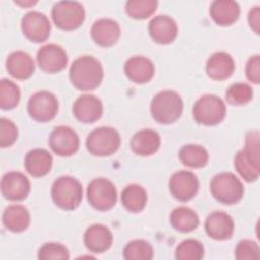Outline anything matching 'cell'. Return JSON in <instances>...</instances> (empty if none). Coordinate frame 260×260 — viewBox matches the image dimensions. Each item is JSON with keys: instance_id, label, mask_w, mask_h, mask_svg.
I'll use <instances>...</instances> for the list:
<instances>
[{"instance_id": "32", "label": "cell", "mask_w": 260, "mask_h": 260, "mask_svg": "<svg viewBox=\"0 0 260 260\" xmlns=\"http://www.w3.org/2000/svg\"><path fill=\"white\" fill-rule=\"evenodd\" d=\"M20 100L19 87L9 79L0 81V107L3 110H10L17 106Z\"/></svg>"}, {"instance_id": "20", "label": "cell", "mask_w": 260, "mask_h": 260, "mask_svg": "<svg viewBox=\"0 0 260 260\" xmlns=\"http://www.w3.org/2000/svg\"><path fill=\"white\" fill-rule=\"evenodd\" d=\"M127 77L135 83H145L154 75V65L146 57L134 56L128 59L124 65Z\"/></svg>"}, {"instance_id": "38", "label": "cell", "mask_w": 260, "mask_h": 260, "mask_svg": "<svg viewBox=\"0 0 260 260\" xmlns=\"http://www.w3.org/2000/svg\"><path fill=\"white\" fill-rule=\"evenodd\" d=\"M17 127L8 119L1 118L0 120V145L1 147H8L12 145L17 139Z\"/></svg>"}, {"instance_id": "31", "label": "cell", "mask_w": 260, "mask_h": 260, "mask_svg": "<svg viewBox=\"0 0 260 260\" xmlns=\"http://www.w3.org/2000/svg\"><path fill=\"white\" fill-rule=\"evenodd\" d=\"M123 256L127 260H149L153 257V249L144 240H134L125 246Z\"/></svg>"}, {"instance_id": "22", "label": "cell", "mask_w": 260, "mask_h": 260, "mask_svg": "<svg viewBox=\"0 0 260 260\" xmlns=\"http://www.w3.org/2000/svg\"><path fill=\"white\" fill-rule=\"evenodd\" d=\"M130 145L136 154L148 156L158 150L160 146V136L152 129H142L133 135Z\"/></svg>"}, {"instance_id": "41", "label": "cell", "mask_w": 260, "mask_h": 260, "mask_svg": "<svg viewBox=\"0 0 260 260\" xmlns=\"http://www.w3.org/2000/svg\"><path fill=\"white\" fill-rule=\"evenodd\" d=\"M15 3L19 4V5H22V6H28V5H34L37 3V1H30V2H19V1H15Z\"/></svg>"}, {"instance_id": "4", "label": "cell", "mask_w": 260, "mask_h": 260, "mask_svg": "<svg viewBox=\"0 0 260 260\" xmlns=\"http://www.w3.org/2000/svg\"><path fill=\"white\" fill-rule=\"evenodd\" d=\"M51 194L57 206L66 210H72L82 200V186L75 178L62 176L53 183Z\"/></svg>"}, {"instance_id": "29", "label": "cell", "mask_w": 260, "mask_h": 260, "mask_svg": "<svg viewBox=\"0 0 260 260\" xmlns=\"http://www.w3.org/2000/svg\"><path fill=\"white\" fill-rule=\"evenodd\" d=\"M147 201V194L143 187L132 184L124 188L121 194V202L123 206L131 212L141 211Z\"/></svg>"}, {"instance_id": "10", "label": "cell", "mask_w": 260, "mask_h": 260, "mask_svg": "<svg viewBox=\"0 0 260 260\" xmlns=\"http://www.w3.org/2000/svg\"><path fill=\"white\" fill-rule=\"evenodd\" d=\"M59 109L57 98L47 90L34 93L27 103L29 116L38 122H49L55 118Z\"/></svg>"}, {"instance_id": "35", "label": "cell", "mask_w": 260, "mask_h": 260, "mask_svg": "<svg viewBox=\"0 0 260 260\" xmlns=\"http://www.w3.org/2000/svg\"><path fill=\"white\" fill-rule=\"evenodd\" d=\"M203 256V245L194 239H188L180 243L175 252V257L178 260H200Z\"/></svg>"}, {"instance_id": "11", "label": "cell", "mask_w": 260, "mask_h": 260, "mask_svg": "<svg viewBox=\"0 0 260 260\" xmlns=\"http://www.w3.org/2000/svg\"><path fill=\"white\" fill-rule=\"evenodd\" d=\"M199 182L195 174L189 171H179L172 175L169 181L171 194L180 201L192 199L198 192Z\"/></svg>"}, {"instance_id": "16", "label": "cell", "mask_w": 260, "mask_h": 260, "mask_svg": "<svg viewBox=\"0 0 260 260\" xmlns=\"http://www.w3.org/2000/svg\"><path fill=\"white\" fill-rule=\"evenodd\" d=\"M73 114L82 123H93L103 115V104L93 94L80 95L74 102Z\"/></svg>"}, {"instance_id": "19", "label": "cell", "mask_w": 260, "mask_h": 260, "mask_svg": "<svg viewBox=\"0 0 260 260\" xmlns=\"http://www.w3.org/2000/svg\"><path fill=\"white\" fill-rule=\"evenodd\" d=\"M149 35L158 44L172 43L178 34L176 21L168 15H157L153 17L148 25Z\"/></svg>"}, {"instance_id": "12", "label": "cell", "mask_w": 260, "mask_h": 260, "mask_svg": "<svg viewBox=\"0 0 260 260\" xmlns=\"http://www.w3.org/2000/svg\"><path fill=\"white\" fill-rule=\"evenodd\" d=\"M52 150L60 156H70L79 148L77 133L68 126L56 127L49 138Z\"/></svg>"}, {"instance_id": "28", "label": "cell", "mask_w": 260, "mask_h": 260, "mask_svg": "<svg viewBox=\"0 0 260 260\" xmlns=\"http://www.w3.org/2000/svg\"><path fill=\"white\" fill-rule=\"evenodd\" d=\"M170 222L176 231L189 233L198 226L199 217L193 209L186 206H180L172 211L170 215Z\"/></svg>"}, {"instance_id": "18", "label": "cell", "mask_w": 260, "mask_h": 260, "mask_svg": "<svg viewBox=\"0 0 260 260\" xmlns=\"http://www.w3.org/2000/svg\"><path fill=\"white\" fill-rule=\"evenodd\" d=\"M121 29L119 23L111 18H101L96 20L90 29L92 40L102 47H111L120 38Z\"/></svg>"}, {"instance_id": "40", "label": "cell", "mask_w": 260, "mask_h": 260, "mask_svg": "<svg viewBox=\"0 0 260 260\" xmlns=\"http://www.w3.org/2000/svg\"><path fill=\"white\" fill-rule=\"evenodd\" d=\"M248 21L251 28L256 34H259V27H260V7L259 6H255L250 10L248 15Z\"/></svg>"}, {"instance_id": "2", "label": "cell", "mask_w": 260, "mask_h": 260, "mask_svg": "<svg viewBox=\"0 0 260 260\" xmlns=\"http://www.w3.org/2000/svg\"><path fill=\"white\" fill-rule=\"evenodd\" d=\"M259 132L251 131L246 136L245 147L235 156V168L247 182H255L260 175Z\"/></svg>"}, {"instance_id": "30", "label": "cell", "mask_w": 260, "mask_h": 260, "mask_svg": "<svg viewBox=\"0 0 260 260\" xmlns=\"http://www.w3.org/2000/svg\"><path fill=\"white\" fill-rule=\"evenodd\" d=\"M180 160L190 168H202L208 161L207 150L197 144H186L179 151Z\"/></svg>"}, {"instance_id": "6", "label": "cell", "mask_w": 260, "mask_h": 260, "mask_svg": "<svg viewBox=\"0 0 260 260\" xmlns=\"http://www.w3.org/2000/svg\"><path fill=\"white\" fill-rule=\"evenodd\" d=\"M225 116L223 101L214 94H204L193 107V117L199 124L213 126L220 123Z\"/></svg>"}, {"instance_id": "8", "label": "cell", "mask_w": 260, "mask_h": 260, "mask_svg": "<svg viewBox=\"0 0 260 260\" xmlns=\"http://www.w3.org/2000/svg\"><path fill=\"white\" fill-rule=\"evenodd\" d=\"M84 17V8L77 1H59L52 9V18L55 24L64 30H73L79 27Z\"/></svg>"}, {"instance_id": "33", "label": "cell", "mask_w": 260, "mask_h": 260, "mask_svg": "<svg viewBox=\"0 0 260 260\" xmlns=\"http://www.w3.org/2000/svg\"><path fill=\"white\" fill-rule=\"evenodd\" d=\"M253 99L252 87L244 82L232 84L225 91V100L233 106H243Z\"/></svg>"}, {"instance_id": "1", "label": "cell", "mask_w": 260, "mask_h": 260, "mask_svg": "<svg viewBox=\"0 0 260 260\" xmlns=\"http://www.w3.org/2000/svg\"><path fill=\"white\" fill-rule=\"evenodd\" d=\"M104 77L102 64L92 56L77 58L69 69V78L79 90H92L96 88Z\"/></svg>"}, {"instance_id": "13", "label": "cell", "mask_w": 260, "mask_h": 260, "mask_svg": "<svg viewBox=\"0 0 260 260\" xmlns=\"http://www.w3.org/2000/svg\"><path fill=\"white\" fill-rule=\"evenodd\" d=\"M23 35L31 42L46 41L51 31V23L48 17L39 11H29L21 19Z\"/></svg>"}, {"instance_id": "36", "label": "cell", "mask_w": 260, "mask_h": 260, "mask_svg": "<svg viewBox=\"0 0 260 260\" xmlns=\"http://www.w3.org/2000/svg\"><path fill=\"white\" fill-rule=\"evenodd\" d=\"M38 258L42 260L50 259H68L69 252L67 248L58 243H46L44 244L38 253Z\"/></svg>"}, {"instance_id": "15", "label": "cell", "mask_w": 260, "mask_h": 260, "mask_svg": "<svg viewBox=\"0 0 260 260\" xmlns=\"http://www.w3.org/2000/svg\"><path fill=\"white\" fill-rule=\"evenodd\" d=\"M30 183L26 176L19 172H8L1 180L2 195L12 201H20L27 197Z\"/></svg>"}, {"instance_id": "5", "label": "cell", "mask_w": 260, "mask_h": 260, "mask_svg": "<svg viewBox=\"0 0 260 260\" xmlns=\"http://www.w3.org/2000/svg\"><path fill=\"white\" fill-rule=\"evenodd\" d=\"M210 192L213 197L223 204H235L244 195L242 182L233 173H220L210 182Z\"/></svg>"}, {"instance_id": "34", "label": "cell", "mask_w": 260, "mask_h": 260, "mask_svg": "<svg viewBox=\"0 0 260 260\" xmlns=\"http://www.w3.org/2000/svg\"><path fill=\"white\" fill-rule=\"evenodd\" d=\"M157 7L154 0H130L126 2L125 9L127 14L135 19H145L153 14Z\"/></svg>"}, {"instance_id": "7", "label": "cell", "mask_w": 260, "mask_h": 260, "mask_svg": "<svg viewBox=\"0 0 260 260\" xmlns=\"http://www.w3.org/2000/svg\"><path fill=\"white\" fill-rule=\"evenodd\" d=\"M120 144V134L112 127L96 128L86 138L87 150L96 156H108L115 153Z\"/></svg>"}, {"instance_id": "21", "label": "cell", "mask_w": 260, "mask_h": 260, "mask_svg": "<svg viewBox=\"0 0 260 260\" xmlns=\"http://www.w3.org/2000/svg\"><path fill=\"white\" fill-rule=\"evenodd\" d=\"M235 71V62L230 54L216 52L206 62V73L214 80H224Z\"/></svg>"}, {"instance_id": "23", "label": "cell", "mask_w": 260, "mask_h": 260, "mask_svg": "<svg viewBox=\"0 0 260 260\" xmlns=\"http://www.w3.org/2000/svg\"><path fill=\"white\" fill-rule=\"evenodd\" d=\"M113 242L111 231L103 224H93L84 233V244L86 248L93 253H103L107 251Z\"/></svg>"}, {"instance_id": "26", "label": "cell", "mask_w": 260, "mask_h": 260, "mask_svg": "<svg viewBox=\"0 0 260 260\" xmlns=\"http://www.w3.org/2000/svg\"><path fill=\"white\" fill-rule=\"evenodd\" d=\"M2 221L5 228L13 233L25 231L30 223V215L26 207L20 204H12L5 208Z\"/></svg>"}, {"instance_id": "25", "label": "cell", "mask_w": 260, "mask_h": 260, "mask_svg": "<svg viewBox=\"0 0 260 260\" xmlns=\"http://www.w3.org/2000/svg\"><path fill=\"white\" fill-rule=\"evenodd\" d=\"M210 16L218 25H231L240 16V6L236 1L216 0L210 5Z\"/></svg>"}, {"instance_id": "27", "label": "cell", "mask_w": 260, "mask_h": 260, "mask_svg": "<svg viewBox=\"0 0 260 260\" xmlns=\"http://www.w3.org/2000/svg\"><path fill=\"white\" fill-rule=\"evenodd\" d=\"M52 155L43 148H35L28 151L24 158L26 171L34 177L47 175L52 168Z\"/></svg>"}, {"instance_id": "14", "label": "cell", "mask_w": 260, "mask_h": 260, "mask_svg": "<svg viewBox=\"0 0 260 260\" xmlns=\"http://www.w3.org/2000/svg\"><path fill=\"white\" fill-rule=\"evenodd\" d=\"M37 61L42 70L49 73H55L66 67L68 58L62 47L56 44H48L38 51Z\"/></svg>"}, {"instance_id": "37", "label": "cell", "mask_w": 260, "mask_h": 260, "mask_svg": "<svg viewBox=\"0 0 260 260\" xmlns=\"http://www.w3.org/2000/svg\"><path fill=\"white\" fill-rule=\"evenodd\" d=\"M235 257L239 260H257L260 258V249L256 242L243 240L235 250Z\"/></svg>"}, {"instance_id": "17", "label": "cell", "mask_w": 260, "mask_h": 260, "mask_svg": "<svg viewBox=\"0 0 260 260\" xmlns=\"http://www.w3.org/2000/svg\"><path fill=\"white\" fill-rule=\"evenodd\" d=\"M205 231L207 235L218 241L228 240L234 233V220L231 215L222 211H214L210 213L205 220Z\"/></svg>"}, {"instance_id": "9", "label": "cell", "mask_w": 260, "mask_h": 260, "mask_svg": "<svg viewBox=\"0 0 260 260\" xmlns=\"http://www.w3.org/2000/svg\"><path fill=\"white\" fill-rule=\"evenodd\" d=\"M87 199L92 207L101 211H107L114 207L117 201L115 185L108 179H93L87 187Z\"/></svg>"}, {"instance_id": "24", "label": "cell", "mask_w": 260, "mask_h": 260, "mask_svg": "<svg viewBox=\"0 0 260 260\" xmlns=\"http://www.w3.org/2000/svg\"><path fill=\"white\" fill-rule=\"evenodd\" d=\"M6 69L16 79H27L35 71V62L27 53L16 51L7 57Z\"/></svg>"}, {"instance_id": "39", "label": "cell", "mask_w": 260, "mask_h": 260, "mask_svg": "<svg viewBox=\"0 0 260 260\" xmlns=\"http://www.w3.org/2000/svg\"><path fill=\"white\" fill-rule=\"evenodd\" d=\"M246 75L247 78L255 83L258 84L260 81V58L258 55L251 57L246 65Z\"/></svg>"}, {"instance_id": "3", "label": "cell", "mask_w": 260, "mask_h": 260, "mask_svg": "<svg viewBox=\"0 0 260 260\" xmlns=\"http://www.w3.org/2000/svg\"><path fill=\"white\" fill-rule=\"evenodd\" d=\"M183 112V101L174 90H162L154 95L150 104L153 119L160 124H171L177 121Z\"/></svg>"}]
</instances>
